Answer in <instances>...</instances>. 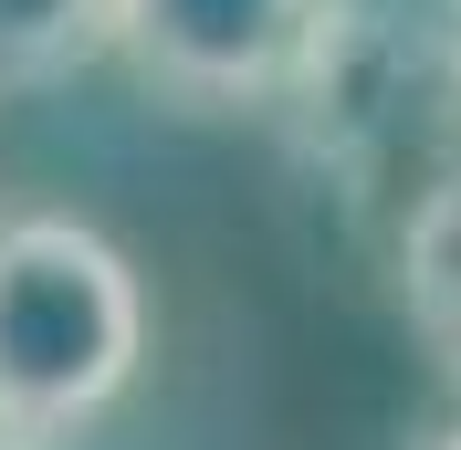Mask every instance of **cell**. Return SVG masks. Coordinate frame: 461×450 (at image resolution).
Returning <instances> with one entry per match:
<instances>
[{
  "mask_svg": "<svg viewBox=\"0 0 461 450\" xmlns=\"http://www.w3.org/2000/svg\"><path fill=\"white\" fill-rule=\"evenodd\" d=\"M451 74H461V42H451Z\"/></svg>",
  "mask_w": 461,
  "mask_h": 450,
  "instance_id": "cell-7",
  "label": "cell"
},
{
  "mask_svg": "<svg viewBox=\"0 0 461 450\" xmlns=\"http://www.w3.org/2000/svg\"><path fill=\"white\" fill-rule=\"evenodd\" d=\"M336 0H115V53L137 63L147 94L189 115L273 105L315 63Z\"/></svg>",
  "mask_w": 461,
  "mask_h": 450,
  "instance_id": "cell-2",
  "label": "cell"
},
{
  "mask_svg": "<svg viewBox=\"0 0 461 450\" xmlns=\"http://www.w3.org/2000/svg\"><path fill=\"white\" fill-rule=\"evenodd\" d=\"M399 304L420 325V346L440 356V377L461 388V168L430 178L399 230Z\"/></svg>",
  "mask_w": 461,
  "mask_h": 450,
  "instance_id": "cell-3",
  "label": "cell"
},
{
  "mask_svg": "<svg viewBox=\"0 0 461 450\" xmlns=\"http://www.w3.org/2000/svg\"><path fill=\"white\" fill-rule=\"evenodd\" d=\"M115 53V0H0V94H53Z\"/></svg>",
  "mask_w": 461,
  "mask_h": 450,
  "instance_id": "cell-4",
  "label": "cell"
},
{
  "mask_svg": "<svg viewBox=\"0 0 461 450\" xmlns=\"http://www.w3.org/2000/svg\"><path fill=\"white\" fill-rule=\"evenodd\" d=\"M420 450H461V419H451V429H430V440H420Z\"/></svg>",
  "mask_w": 461,
  "mask_h": 450,
  "instance_id": "cell-5",
  "label": "cell"
},
{
  "mask_svg": "<svg viewBox=\"0 0 461 450\" xmlns=\"http://www.w3.org/2000/svg\"><path fill=\"white\" fill-rule=\"evenodd\" d=\"M0 450H42V440H32V429H0Z\"/></svg>",
  "mask_w": 461,
  "mask_h": 450,
  "instance_id": "cell-6",
  "label": "cell"
},
{
  "mask_svg": "<svg viewBox=\"0 0 461 450\" xmlns=\"http://www.w3.org/2000/svg\"><path fill=\"white\" fill-rule=\"evenodd\" d=\"M147 356V293L105 230L0 210V429H85Z\"/></svg>",
  "mask_w": 461,
  "mask_h": 450,
  "instance_id": "cell-1",
  "label": "cell"
}]
</instances>
